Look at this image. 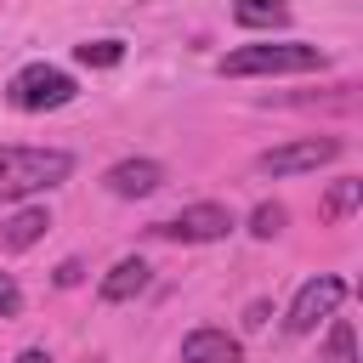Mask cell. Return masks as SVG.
Instances as JSON below:
<instances>
[{"mask_svg":"<svg viewBox=\"0 0 363 363\" xmlns=\"http://www.w3.org/2000/svg\"><path fill=\"white\" fill-rule=\"evenodd\" d=\"M233 23L238 28H284L289 0H233Z\"/></svg>","mask_w":363,"mask_h":363,"instance_id":"8fae6325","label":"cell"},{"mask_svg":"<svg viewBox=\"0 0 363 363\" xmlns=\"http://www.w3.org/2000/svg\"><path fill=\"white\" fill-rule=\"evenodd\" d=\"M68 176H74V153H62V147H0V204L51 193Z\"/></svg>","mask_w":363,"mask_h":363,"instance_id":"6da1fadb","label":"cell"},{"mask_svg":"<svg viewBox=\"0 0 363 363\" xmlns=\"http://www.w3.org/2000/svg\"><path fill=\"white\" fill-rule=\"evenodd\" d=\"M17 363H51V352H45V346H23V352H17Z\"/></svg>","mask_w":363,"mask_h":363,"instance_id":"d6986e66","label":"cell"},{"mask_svg":"<svg viewBox=\"0 0 363 363\" xmlns=\"http://www.w3.org/2000/svg\"><path fill=\"white\" fill-rule=\"evenodd\" d=\"M227 233H233V210L216 204V199L187 204V210H176L170 221L153 227V238H170V244H216V238H227Z\"/></svg>","mask_w":363,"mask_h":363,"instance_id":"8992f818","label":"cell"},{"mask_svg":"<svg viewBox=\"0 0 363 363\" xmlns=\"http://www.w3.org/2000/svg\"><path fill=\"white\" fill-rule=\"evenodd\" d=\"M23 306V289H17V278L11 272H0V318H11Z\"/></svg>","mask_w":363,"mask_h":363,"instance_id":"2e32d148","label":"cell"},{"mask_svg":"<svg viewBox=\"0 0 363 363\" xmlns=\"http://www.w3.org/2000/svg\"><path fill=\"white\" fill-rule=\"evenodd\" d=\"M102 182H108V193H113V199H147V193H159L164 164H159V159H119Z\"/></svg>","mask_w":363,"mask_h":363,"instance_id":"52a82bcc","label":"cell"},{"mask_svg":"<svg viewBox=\"0 0 363 363\" xmlns=\"http://www.w3.org/2000/svg\"><path fill=\"white\" fill-rule=\"evenodd\" d=\"M182 363H244V346L227 329H193L182 340Z\"/></svg>","mask_w":363,"mask_h":363,"instance_id":"9c48e42d","label":"cell"},{"mask_svg":"<svg viewBox=\"0 0 363 363\" xmlns=\"http://www.w3.org/2000/svg\"><path fill=\"white\" fill-rule=\"evenodd\" d=\"M74 96H79L74 74H62V68H51V62H28V68H17V74L6 79V102H11L17 113H45V108H68Z\"/></svg>","mask_w":363,"mask_h":363,"instance_id":"3957f363","label":"cell"},{"mask_svg":"<svg viewBox=\"0 0 363 363\" xmlns=\"http://www.w3.org/2000/svg\"><path fill=\"white\" fill-rule=\"evenodd\" d=\"M147 278H153V267H147L142 255H125V261L108 267V278L96 284V295H102L108 306H119V301H136V295L147 289Z\"/></svg>","mask_w":363,"mask_h":363,"instance_id":"ba28073f","label":"cell"},{"mask_svg":"<svg viewBox=\"0 0 363 363\" xmlns=\"http://www.w3.org/2000/svg\"><path fill=\"white\" fill-rule=\"evenodd\" d=\"M74 57H79L85 68H113V62L125 57V45H119V40H85V45H74Z\"/></svg>","mask_w":363,"mask_h":363,"instance_id":"4fadbf2b","label":"cell"},{"mask_svg":"<svg viewBox=\"0 0 363 363\" xmlns=\"http://www.w3.org/2000/svg\"><path fill=\"white\" fill-rule=\"evenodd\" d=\"M357 204H363V182H357V176H340V182L323 193V221H346Z\"/></svg>","mask_w":363,"mask_h":363,"instance_id":"7c38bea8","label":"cell"},{"mask_svg":"<svg viewBox=\"0 0 363 363\" xmlns=\"http://www.w3.org/2000/svg\"><path fill=\"white\" fill-rule=\"evenodd\" d=\"M261 323H267V301H255V306L244 312V329H261Z\"/></svg>","mask_w":363,"mask_h":363,"instance_id":"ac0fdd59","label":"cell"},{"mask_svg":"<svg viewBox=\"0 0 363 363\" xmlns=\"http://www.w3.org/2000/svg\"><path fill=\"white\" fill-rule=\"evenodd\" d=\"M340 301H346V278H335V272H318V278H306V284L295 289L284 329H289V335H312L318 323H329V318L340 312Z\"/></svg>","mask_w":363,"mask_h":363,"instance_id":"277c9868","label":"cell"},{"mask_svg":"<svg viewBox=\"0 0 363 363\" xmlns=\"http://www.w3.org/2000/svg\"><path fill=\"white\" fill-rule=\"evenodd\" d=\"M329 363H357V335H352L346 318L329 323Z\"/></svg>","mask_w":363,"mask_h":363,"instance_id":"5bb4252c","label":"cell"},{"mask_svg":"<svg viewBox=\"0 0 363 363\" xmlns=\"http://www.w3.org/2000/svg\"><path fill=\"white\" fill-rule=\"evenodd\" d=\"M45 227H51V210H45V204H28V210H17V216L0 221V250L17 255V250H28V244H40Z\"/></svg>","mask_w":363,"mask_h":363,"instance_id":"30bf717a","label":"cell"},{"mask_svg":"<svg viewBox=\"0 0 363 363\" xmlns=\"http://www.w3.org/2000/svg\"><path fill=\"white\" fill-rule=\"evenodd\" d=\"M284 221H289V216H284V204H255L250 233H255V238H278V233H284Z\"/></svg>","mask_w":363,"mask_h":363,"instance_id":"9a60e30c","label":"cell"},{"mask_svg":"<svg viewBox=\"0 0 363 363\" xmlns=\"http://www.w3.org/2000/svg\"><path fill=\"white\" fill-rule=\"evenodd\" d=\"M91 363H96V357H91Z\"/></svg>","mask_w":363,"mask_h":363,"instance_id":"ffe728a7","label":"cell"},{"mask_svg":"<svg viewBox=\"0 0 363 363\" xmlns=\"http://www.w3.org/2000/svg\"><path fill=\"white\" fill-rule=\"evenodd\" d=\"M79 278H85V267H79V261H62V267H57V289H74Z\"/></svg>","mask_w":363,"mask_h":363,"instance_id":"e0dca14e","label":"cell"},{"mask_svg":"<svg viewBox=\"0 0 363 363\" xmlns=\"http://www.w3.org/2000/svg\"><path fill=\"white\" fill-rule=\"evenodd\" d=\"M329 57L318 51V45H306V40H261V45H238V51H227L221 62H216V74H227V79H250V74H312V68H323Z\"/></svg>","mask_w":363,"mask_h":363,"instance_id":"7a4b0ae2","label":"cell"},{"mask_svg":"<svg viewBox=\"0 0 363 363\" xmlns=\"http://www.w3.org/2000/svg\"><path fill=\"white\" fill-rule=\"evenodd\" d=\"M340 153H346L340 136H295V142H284V147H267V153L255 159V170H261V176H301V170H318V164H329V159H340Z\"/></svg>","mask_w":363,"mask_h":363,"instance_id":"5b68a950","label":"cell"}]
</instances>
